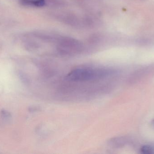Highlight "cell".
Instances as JSON below:
<instances>
[{"instance_id":"1","label":"cell","mask_w":154,"mask_h":154,"mask_svg":"<svg viewBox=\"0 0 154 154\" xmlns=\"http://www.w3.org/2000/svg\"><path fill=\"white\" fill-rule=\"evenodd\" d=\"M111 73V71L103 69L79 68L69 73L66 79L70 81H88L104 77Z\"/></svg>"},{"instance_id":"2","label":"cell","mask_w":154,"mask_h":154,"mask_svg":"<svg viewBox=\"0 0 154 154\" xmlns=\"http://www.w3.org/2000/svg\"><path fill=\"white\" fill-rule=\"evenodd\" d=\"M21 3L25 5L42 7L45 5V0H21Z\"/></svg>"},{"instance_id":"3","label":"cell","mask_w":154,"mask_h":154,"mask_svg":"<svg viewBox=\"0 0 154 154\" xmlns=\"http://www.w3.org/2000/svg\"><path fill=\"white\" fill-rule=\"evenodd\" d=\"M141 153L143 154H154V146L150 145H146L141 148Z\"/></svg>"},{"instance_id":"4","label":"cell","mask_w":154,"mask_h":154,"mask_svg":"<svg viewBox=\"0 0 154 154\" xmlns=\"http://www.w3.org/2000/svg\"><path fill=\"white\" fill-rule=\"evenodd\" d=\"M152 125L154 127V119L153 120L152 122Z\"/></svg>"}]
</instances>
